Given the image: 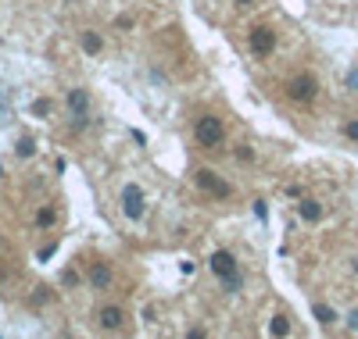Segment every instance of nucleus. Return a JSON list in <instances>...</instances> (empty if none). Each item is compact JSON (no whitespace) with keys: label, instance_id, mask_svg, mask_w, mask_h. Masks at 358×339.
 <instances>
[{"label":"nucleus","instance_id":"423d86ee","mask_svg":"<svg viewBox=\"0 0 358 339\" xmlns=\"http://www.w3.org/2000/svg\"><path fill=\"white\" fill-rule=\"evenodd\" d=\"M122 211L129 222H140L143 211H147V200H143V190L136 186V182H129V186L122 190Z\"/></svg>","mask_w":358,"mask_h":339},{"label":"nucleus","instance_id":"1a4fd4ad","mask_svg":"<svg viewBox=\"0 0 358 339\" xmlns=\"http://www.w3.org/2000/svg\"><path fill=\"white\" fill-rule=\"evenodd\" d=\"M111 264L108 261H94L90 264V271H86V282H90V289H111Z\"/></svg>","mask_w":358,"mask_h":339},{"label":"nucleus","instance_id":"f8f14e48","mask_svg":"<svg viewBox=\"0 0 358 339\" xmlns=\"http://www.w3.org/2000/svg\"><path fill=\"white\" fill-rule=\"evenodd\" d=\"M268 336H273V339H287L290 336V318L287 315H273V322H268Z\"/></svg>","mask_w":358,"mask_h":339},{"label":"nucleus","instance_id":"0eeeda50","mask_svg":"<svg viewBox=\"0 0 358 339\" xmlns=\"http://www.w3.org/2000/svg\"><path fill=\"white\" fill-rule=\"evenodd\" d=\"M97 325L104 329V332H118V329H122L126 325V311H122V307H118V303H104V307H97Z\"/></svg>","mask_w":358,"mask_h":339},{"label":"nucleus","instance_id":"aec40b11","mask_svg":"<svg viewBox=\"0 0 358 339\" xmlns=\"http://www.w3.org/2000/svg\"><path fill=\"white\" fill-rule=\"evenodd\" d=\"M187 339H208V332H204V329H201V325H194V329H190V332H187Z\"/></svg>","mask_w":358,"mask_h":339},{"label":"nucleus","instance_id":"ddd939ff","mask_svg":"<svg viewBox=\"0 0 358 339\" xmlns=\"http://www.w3.org/2000/svg\"><path fill=\"white\" fill-rule=\"evenodd\" d=\"M36 225H40V229H54V225H57V207H54V204H43V207L36 211Z\"/></svg>","mask_w":358,"mask_h":339},{"label":"nucleus","instance_id":"dca6fc26","mask_svg":"<svg viewBox=\"0 0 358 339\" xmlns=\"http://www.w3.org/2000/svg\"><path fill=\"white\" fill-rule=\"evenodd\" d=\"M233 158H236V161H241V165H251V161H255V150H251L248 143H241V146H236V150H233Z\"/></svg>","mask_w":358,"mask_h":339},{"label":"nucleus","instance_id":"a211bd4d","mask_svg":"<svg viewBox=\"0 0 358 339\" xmlns=\"http://www.w3.org/2000/svg\"><path fill=\"white\" fill-rule=\"evenodd\" d=\"M33 114L47 118V114H50V100H33Z\"/></svg>","mask_w":358,"mask_h":339},{"label":"nucleus","instance_id":"412c9836","mask_svg":"<svg viewBox=\"0 0 358 339\" xmlns=\"http://www.w3.org/2000/svg\"><path fill=\"white\" fill-rule=\"evenodd\" d=\"M348 329H351V332H358V307H355V311L348 315Z\"/></svg>","mask_w":358,"mask_h":339},{"label":"nucleus","instance_id":"393cba45","mask_svg":"<svg viewBox=\"0 0 358 339\" xmlns=\"http://www.w3.org/2000/svg\"><path fill=\"white\" fill-rule=\"evenodd\" d=\"M233 4H241V8H248V4H251V0H233Z\"/></svg>","mask_w":358,"mask_h":339},{"label":"nucleus","instance_id":"9d476101","mask_svg":"<svg viewBox=\"0 0 358 339\" xmlns=\"http://www.w3.org/2000/svg\"><path fill=\"white\" fill-rule=\"evenodd\" d=\"M79 47H83V54H90V57H101L104 40H101V33H94V29H83V33H79Z\"/></svg>","mask_w":358,"mask_h":339},{"label":"nucleus","instance_id":"b1692460","mask_svg":"<svg viewBox=\"0 0 358 339\" xmlns=\"http://www.w3.org/2000/svg\"><path fill=\"white\" fill-rule=\"evenodd\" d=\"M351 271H355V275H358V257H351Z\"/></svg>","mask_w":358,"mask_h":339},{"label":"nucleus","instance_id":"6e6552de","mask_svg":"<svg viewBox=\"0 0 358 339\" xmlns=\"http://www.w3.org/2000/svg\"><path fill=\"white\" fill-rule=\"evenodd\" d=\"M69 114L72 118H90V107H94V100H90V89H83V86H76V89H69Z\"/></svg>","mask_w":358,"mask_h":339},{"label":"nucleus","instance_id":"7ed1b4c3","mask_svg":"<svg viewBox=\"0 0 358 339\" xmlns=\"http://www.w3.org/2000/svg\"><path fill=\"white\" fill-rule=\"evenodd\" d=\"M287 97H290L294 104H312V100L319 97V79H315L312 72L294 75V79L287 82Z\"/></svg>","mask_w":358,"mask_h":339},{"label":"nucleus","instance_id":"6ab92c4d","mask_svg":"<svg viewBox=\"0 0 358 339\" xmlns=\"http://www.w3.org/2000/svg\"><path fill=\"white\" fill-rule=\"evenodd\" d=\"M62 282H65V286H79V271L65 268V275H62Z\"/></svg>","mask_w":358,"mask_h":339},{"label":"nucleus","instance_id":"4468645a","mask_svg":"<svg viewBox=\"0 0 358 339\" xmlns=\"http://www.w3.org/2000/svg\"><path fill=\"white\" fill-rule=\"evenodd\" d=\"M312 315H315L322 325H334V322H337V311H334V307H326V303H315V307H312Z\"/></svg>","mask_w":358,"mask_h":339},{"label":"nucleus","instance_id":"2eb2a0df","mask_svg":"<svg viewBox=\"0 0 358 339\" xmlns=\"http://www.w3.org/2000/svg\"><path fill=\"white\" fill-rule=\"evenodd\" d=\"M33 153H36V140L33 136H22L18 140V158H33Z\"/></svg>","mask_w":358,"mask_h":339},{"label":"nucleus","instance_id":"5701e85b","mask_svg":"<svg viewBox=\"0 0 358 339\" xmlns=\"http://www.w3.org/2000/svg\"><path fill=\"white\" fill-rule=\"evenodd\" d=\"M348 89H358V68H355V72H348Z\"/></svg>","mask_w":358,"mask_h":339},{"label":"nucleus","instance_id":"f03ea898","mask_svg":"<svg viewBox=\"0 0 358 339\" xmlns=\"http://www.w3.org/2000/svg\"><path fill=\"white\" fill-rule=\"evenodd\" d=\"M194 136H197V143H201L204 150L222 146V140H226L222 118H219V114H201V118H197V126H194Z\"/></svg>","mask_w":358,"mask_h":339},{"label":"nucleus","instance_id":"20e7f679","mask_svg":"<svg viewBox=\"0 0 358 339\" xmlns=\"http://www.w3.org/2000/svg\"><path fill=\"white\" fill-rule=\"evenodd\" d=\"M197 186L204 190V193H212V197H219V200H229L233 197V186L219 175V172H212V168H197Z\"/></svg>","mask_w":358,"mask_h":339},{"label":"nucleus","instance_id":"9b49d317","mask_svg":"<svg viewBox=\"0 0 358 339\" xmlns=\"http://www.w3.org/2000/svg\"><path fill=\"white\" fill-rule=\"evenodd\" d=\"M297 214H301V222H322V204L305 197V200H297Z\"/></svg>","mask_w":358,"mask_h":339},{"label":"nucleus","instance_id":"f257e3e1","mask_svg":"<svg viewBox=\"0 0 358 339\" xmlns=\"http://www.w3.org/2000/svg\"><path fill=\"white\" fill-rule=\"evenodd\" d=\"M208 268H212V275L226 286V293H241L244 279H241V264H236V257L229 250H215L212 257H208Z\"/></svg>","mask_w":358,"mask_h":339},{"label":"nucleus","instance_id":"4be33fe9","mask_svg":"<svg viewBox=\"0 0 358 339\" xmlns=\"http://www.w3.org/2000/svg\"><path fill=\"white\" fill-rule=\"evenodd\" d=\"M50 300V293H47V286H40V293L33 296V303H47Z\"/></svg>","mask_w":358,"mask_h":339},{"label":"nucleus","instance_id":"39448f33","mask_svg":"<svg viewBox=\"0 0 358 339\" xmlns=\"http://www.w3.org/2000/svg\"><path fill=\"white\" fill-rule=\"evenodd\" d=\"M248 47H251L255 57H268L276 50V29L273 25H255L248 33Z\"/></svg>","mask_w":358,"mask_h":339},{"label":"nucleus","instance_id":"f3484780","mask_svg":"<svg viewBox=\"0 0 358 339\" xmlns=\"http://www.w3.org/2000/svg\"><path fill=\"white\" fill-rule=\"evenodd\" d=\"M344 136H348L351 143H358V118H348V121H344Z\"/></svg>","mask_w":358,"mask_h":339}]
</instances>
